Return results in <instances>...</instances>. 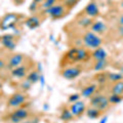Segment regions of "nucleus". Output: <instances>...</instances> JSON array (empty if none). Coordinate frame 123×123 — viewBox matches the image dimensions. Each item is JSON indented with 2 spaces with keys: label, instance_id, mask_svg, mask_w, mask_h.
I'll return each mask as SVG.
<instances>
[{
  "label": "nucleus",
  "instance_id": "9b49d317",
  "mask_svg": "<svg viewBox=\"0 0 123 123\" xmlns=\"http://www.w3.org/2000/svg\"><path fill=\"white\" fill-rule=\"evenodd\" d=\"M25 62V56L22 53H14L8 60V67L10 69H14L18 66H22Z\"/></svg>",
  "mask_w": 123,
  "mask_h": 123
},
{
  "label": "nucleus",
  "instance_id": "a211bd4d",
  "mask_svg": "<svg viewBox=\"0 0 123 123\" xmlns=\"http://www.w3.org/2000/svg\"><path fill=\"white\" fill-rule=\"evenodd\" d=\"M107 78L110 82L115 83V82L123 80V74L121 72H111V73H108L107 74Z\"/></svg>",
  "mask_w": 123,
  "mask_h": 123
},
{
  "label": "nucleus",
  "instance_id": "f8f14e48",
  "mask_svg": "<svg viewBox=\"0 0 123 123\" xmlns=\"http://www.w3.org/2000/svg\"><path fill=\"white\" fill-rule=\"evenodd\" d=\"M11 76L14 77V78H18V79H24L28 75V67L27 66H18L14 69H11Z\"/></svg>",
  "mask_w": 123,
  "mask_h": 123
},
{
  "label": "nucleus",
  "instance_id": "4468645a",
  "mask_svg": "<svg viewBox=\"0 0 123 123\" xmlns=\"http://www.w3.org/2000/svg\"><path fill=\"white\" fill-rule=\"evenodd\" d=\"M97 89H98V85H97V84H88V85H86L81 90V93H80V95H81L82 98H90L92 95L95 93Z\"/></svg>",
  "mask_w": 123,
  "mask_h": 123
},
{
  "label": "nucleus",
  "instance_id": "aec40b11",
  "mask_svg": "<svg viewBox=\"0 0 123 123\" xmlns=\"http://www.w3.org/2000/svg\"><path fill=\"white\" fill-rule=\"evenodd\" d=\"M77 23H78V25H79L80 27H82V28H90V26L92 25L93 21H92L91 18L85 15V17L80 18L79 20L77 21Z\"/></svg>",
  "mask_w": 123,
  "mask_h": 123
},
{
  "label": "nucleus",
  "instance_id": "423d86ee",
  "mask_svg": "<svg viewBox=\"0 0 123 123\" xmlns=\"http://www.w3.org/2000/svg\"><path fill=\"white\" fill-rule=\"evenodd\" d=\"M26 102H27V97L24 93H22V92H15V93H13L8 98L7 106L9 108L18 109V108H21V106L24 105Z\"/></svg>",
  "mask_w": 123,
  "mask_h": 123
},
{
  "label": "nucleus",
  "instance_id": "c9c22d12",
  "mask_svg": "<svg viewBox=\"0 0 123 123\" xmlns=\"http://www.w3.org/2000/svg\"><path fill=\"white\" fill-rule=\"evenodd\" d=\"M119 26H123V14L119 18Z\"/></svg>",
  "mask_w": 123,
  "mask_h": 123
},
{
  "label": "nucleus",
  "instance_id": "2f4dec72",
  "mask_svg": "<svg viewBox=\"0 0 123 123\" xmlns=\"http://www.w3.org/2000/svg\"><path fill=\"white\" fill-rule=\"evenodd\" d=\"M38 122H39L38 118H34V119H32V120H25L22 123H38Z\"/></svg>",
  "mask_w": 123,
  "mask_h": 123
},
{
  "label": "nucleus",
  "instance_id": "4c0bfd02",
  "mask_svg": "<svg viewBox=\"0 0 123 123\" xmlns=\"http://www.w3.org/2000/svg\"><path fill=\"white\" fill-rule=\"evenodd\" d=\"M34 1H35V2H37L38 3V4H42V3H43V1H44V0H34Z\"/></svg>",
  "mask_w": 123,
  "mask_h": 123
},
{
  "label": "nucleus",
  "instance_id": "ddd939ff",
  "mask_svg": "<svg viewBox=\"0 0 123 123\" xmlns=\"http://www.w3.org/2000/svg\"><path fill=\"white\" fill-rule=\"evenodd\" d=\"M107 30H108V26L103 21H94L92 23V25L90 26V31L98 34V35L104 34Z\"/></svg>",
  "mask_w": 123,
  "mask_h": 123
},
{
  "label": "nucleus",
  "instance_id": "9d476101",
  "mask_svg": "<svg viewBox=\"0 0 123 123\" xmlns=\"http://www.w3.org/2000/svg\"><path fill=\"white\" fill-rule=\"evenodd\" d=\"M1 44L3 45V47H5L8 50H14L17 47V43L14 41V36L12 34H5L1 37Z\"/></svg>",
  "mask_w": 123,
  "mask_h": 123
},
{
  "label": "nucleus",
  "instance_id": "393cba45",
  "mask_svg": "<svg viewBox=\"0 0 123 123\" xmlns=\"http://www.w3.org/2000/svg\"><path fill=\"white\" fill-rule=\"evenodd\" d=\"M109 103L110 105H118V104H120L123 99V95H119V94H114V93H111L109 97Z\"/></svg>",
  "mask_w": 123,
  "mask_h": 123
},
{
  "label": "nucleus",
  "instance_id": "a878e982",
  "mask_svg": "<svg viewBox=\"0 0 123 123\" xmlns=\"http://www.w3.org/2000/svg\"><path fill=\"white\" fill-rule=\"evenodd\" d=\"M56 3H57V0H44L43 3L40 5V7L43 10H45V9L49 8V7L53 6L55 4H56Z\"/></svg>",
  "mask_w": 123,
  "mask_h": 123
},
{
  "label": "nucleus",
  "instance_id": "e433bc0d",
  "mask_svg": "<svg viewBox=\"0 0 123 123\" xmlns=\"http://www.w3.org/2000/svg\"><path fill=\"white\" fill-rule=\"evenodd\" d=\"M37 67H38V70H37V71H38V72H41V71H42V65H41L40 63H38V64H37Z\"/></svg>",
  "mask_w": 123,
  "mask_h": 123
},
{
  "label": "nucleus",
  "instance_id": "0eeeda50",
  "mask_svg": "<svg viewBox=\"0 0 123 123\" xmlns=\"http://www.w3.org/2000/svg\"><path fill=\"white\" fill-rule=\"evenodd\" d=\"M81 72H82L81 68L76 67V66H71V67L64 68L61 72V75L66 80H74L77 77L80 76Z\"/></svg>",
  "mask_w": 123,
  "mask_h": 123
},
{
  "label": "nucleus",
  "instance_id": "f3484780",
  "mask_svg": "<svg viewBox=\"0 0 123 123\" xmlns=\"http://www.w3.org/2000/svg\"><path fill=\"white\" fill-rule=\"evenodd\" d=\"M90 57V53L86 48H77L76 52V62H85Z\"/></svg>",
  "mask_w": 123,
  "mask_h": 123
},
{
  "label": "nucleus",
  "instance_id": "2eb2a0df",
  "mask_svg": "<svg viewBox=\"0 0 123 123\" xmlns=\"http://www.w3.org/2000/svg\"><path fill=\"white\" fill-rule=\"evenodd\" d=\"M91 57L94 61H102V60H107L108 59V52L106 49L103 47H98L97 49H93L90 53Z\"/></svg>",
  "mask_w": 123,
  "mask_h": 123
},
{
  "label": "nucleus",
  "instance_id": "ea45409f",
  "mask_svg": "<svg viewBox=\"0 0 123 123\" xmlns=\"http://www.w3.org/2000/svg\"><path fill=\"white\" fill-rule=\"evenodd\" d=\"M1 88H2V84L0 83V90H1Z\"/></svg>",
  "mask_w": 123,
  "mask_h": 123
},
{
  "label": "nucleus",
  "instance_id": "7ed1b4c3",
  "mask_svg": "<svg viewBox=\"0 0 123 123\" xmlns=\"http://www.w3.org/2000/svg\"><path fill=\"white\" fill-rule=\"evenodd\" d=\"M90 107L97 108L99 111H105L107 110L110 106L109 103V98L106 95H104L102 93H98V94H93L90 98Z\"/></svg>",
  "mask_w": 123,
  "mask_h": 123
},
{
  "label": "nucleus",
  "instance_id": "20e7f679",
  "mask_svg": "<svg viewBox=\"0 0 123 123\" xmlns=\"http://www.w3.org/2000/svg\"><path fill=\"white\" fill-rule=\"evenodd\" d=\"M29 110L26 108H18L9 115L8 120L11 123H22L29 118Z\"/></svg>",
  "mask_w": 123,
  "mask_h": 123
},
{
  "label": "nucleus",
  "instance_id": "b1692460",
  "mask_svg": "<svg viewBox=\"0 0 123 123\" xmlns=\"http://www.w3.org/2000/svg\"><path fill=\"white\" fill-rule=\"evenodd\" d=\"M73 118H74V116H73V114L71 113L70 109H64L60 115V119L63 121H70Z\"/></svg>",
  "mask_w": 123,
  "mask_h": 123
},
{
  "label": "nucleus",
  "instance_id": "5701e85b",
  "mask_svg": "<svg viewBox=\"0 0 123 123\" xmlns=\"http://www.w3.org/2000/svg\"><path fill=\"white\" fill-rule=\"evenodd\" d=\"M108 67V60L95 61L93 65V70L97 72H103Z\"/></svg>",
  "mask_w": 123,
  "mask_h": 123
},
{
  "label": "nucleus",
  "instance_id": "1a4fd4ad",
  "mask_svg": "<svg viewBox=\"0 0 123 123\" xmlns=\"http://www.w3.org/2000/svg\"><path fill=\"white\" fill-rule=\"evenodd\" d=\"M84 13L91 18H97L99 14V7L98 5V3L94 1H89L86 4V6L84 7Z\"/></svg>",
  "mask_w": 123,
  "mask_h": 123
},
{
  "label": "nucleus",
  "instance_id": "bb28decb",
  "mask_svg": "<svg viewBox=\"0 0 123 123\" xmlns=\"http://www.w3.org/2000/svg\"><path fill=\"white\" fill-rule=\"evenodd\" d=\"M78 2H79V0H63V4L66 6L68 9L73 8Z\"/></svg>",
  "mask_w": 123,
  "mask_h": 123
},
{
  "label": "nucleus",
  "instance_id": "cd10ccee",
  "mask_svg": "<svg viewBox=\"0 0 123 123\" xmlns=\"http://www.w3.org/2000/svg\"><path fill=\"white\" fill-rule=\"evenodd\" d=\"M80 97H81V95H80L79 93H72V94L69 95L68 102L71 103V104H73V103H75V102H77V101H79Z\"/></svg>",
  "mask_w": 123,
  "mask_h": 123
},
{
  "label": "nucleus",
  "instance_id": "f704fd0d",
  "mask_svg": "<svg viewBox=\"0 0 123 123\" xmlns=\"http://www.w3.org/2000/svg\"><path fill=\"white\" fill-rule=\"evenodd\" d=\"M4 66H5V62L3 61L2 59H0V71H1L2 69L4 68Z\"/></svg>",
  "mask_w": 123,
  "mask_h": 123
},
{
  "label": "nucleus",
  "instance_id": "f03ea898",
  "mask_svg": "<svg viewBox=\"0 0 123 123\" xmlns=\"http://www.w3.org/2000/svg\"><path fill=\"white\" fill-rule=\"evenodd\" d=\"M67 12H68V8L63 3H56L53 6L44 10V13L47 14L52 20H57V18H63L65 14H67Z\"/></svg>",
  "mask_w": 123,
  "mask_h": 123
},
{
  "label": "nucleus",
  "instance_id": "412c9836",
  "mask_svg": "<svg viewBox=\"0 0 123 123\" xmlns=\"http://www.w3.org/2000/svg\"><path fill=\"white\" fill-rule=\"evenodd\" d=\"M86 116L90 119H98V117H101V112L97 108H93V107H90L89 109H87L86 111Z\"/></svg>",
  "mask_w": 123,
  "mask_h": 123
},
{
  "label": "nucleus",
  "instance_id": "6ab92c4d",
  "mask_svg": "<svg viewBox=\"0 0 123 123\" xmlns=\"http://www.w3.org/2000/svg\"><path fill=\"white\" fill-rule=\"evenodd\" d=\"M111 93L123 95V80L113 83L112 88H111Z\"/></svg>",
  "mask_w": 123,
  "mask_h": 123
},
{
  "label": "nucleus",
  "instance_id": "58836bf2",
  "mask_svg": "<svg viewBox=\"0 0 123 123\" xmlns=\"http://www.w3.org/2000/svg\"><path fill=\"white\" fill-rule=\"evenodd\" d=\"M120 6H121V8L123 9V0H122V2H121V5H120Z\"/></svg>",
  "mask_w": 123,
  "mask_h": 123
},
{
  "label": "nucleus",
  "instance_id": "a19ab883",
  "mask_svg": "<svg viewBox=\"0 0 123 123\" xmlns=\"http://www.w3.org/2000/svg\"><path fill=\"white\" fill-rule=\"evenodd\" d=\"M0 98H1V93H0Z\"/></svg>",
  "mask_w": 123,
  "mask_h": 123
},
{
  "label": "nucleus",
  "instance_id": "39448f33",
  "mask_svg": "<svg viewBox=\"0 0 123 123\" xmlns=\"http://www.w3.org/2000/svg\"><path fill=\"white\" fill-rule=\"evenodd\" d=\"M18 15L13 12L6 13L0 23V28L2 30H8V29H14L15 24L18 23Z\"/></svg>",
  "mask_w": 123,
  "mask_h": 123
},
{
  "label": "nucleus",
  "instance_id": "c756f323",
  "mask_svg": "<svg viewBox=\"0 0 123 123\" xmlns=\"http://www.w3.org/2000/svg\"><path fill=\"white\" fill-rule=\"evenodd\" d=\"M31 85H32V84H31L28 80L26 79L25 82L22 84V87H23V89H24V90H28V89H30V88H31Z\"/></svg>",
  "mask_w": 123,
  "mask_h": 123
},
{
  "label": "nucleus",
  "instance_id": "4be33fe9",
  "mask_svg": "<svg viewBox=\"0 0 123 123\" xmlns=\"http://www.w3.org/2000/svg\"><path fill=\"white\" fill-rule=\"evenodd\" d=\"M26 79L31 83V84H35L39 81L40 79V74L38 71H31L28 75H27Z\"/></svg>",
  "mask_w": 123,
  "mask_h": 123
},
{
  "label": "nucleus",
  "instance_id": "6e6552de",
  "mask_svg": "<svg viewBox=\"0 0 123 123\" xmlns=\"http://www.w3.org/2000/svg\"><path fill=\"white\" fill-rule=\"evenodd\" d=\"M70 111H71V113L73 114V116H74V117H80L86 111L85 103H84V101L79 99V101L71 104Z\"/></svg>",
  "mask_w": 123,
  "mask_h": 123
},
{
  "label": "nucleus",
  "instance_id": "7c9ffc66",
  "mask_svg": "<svg viewBox=\"0 0 123 123\" xmlns=\"http://www.w3.org/2000/svg\"><path fill=\"white\" fill-rule=\"evenodd\" d=\"M39 82H40V84H41V87H44V85H45V77H44L43 75H40Z\"/></svg>",
  "mask_w": 123,
  "mask_h": 123
},
{
  "label": "nucleus",
  "instance_id": "f257e3e1",
  "mask_svg": "<svg viewBox=\"0 0 123 123\" xmlns=\"http://www.w3.org/2000/svg\"><path fill=\"white\" fill-rule=\"evenodd\" d=\"M82 41H83V44L86 48L92 49V50L101 47V45L103 44L102 37L99 35H98V34L93 33L92 31H87V32H85L83 34Z\"/></svg>",
  "mask_w": 123,
  "mask_h": 123
},
{
  "label": "nucleus",
  "instance_id": "c85d7f7f",
  "mask_svg": "<svg viewBox=\"0 0 123 123\" xmlns=\"http://www.w3.org/2000/svg\"><path fill=\"white\" fill-rule=\"evenodd\" d=\"M39 6H40V4H38L37 2H35L33 0L32 2H31V4H30V6H29V10L31 11V12H35V11L39 8Z\"/></svg>",
  "mask_w": 123,
  "mask_h": 123
},
{
  "label": "nucleus",
  "instance_id": "72a5a7b5",
  "mask_svg": "<svg viewBox=\"0 0 123 123\" xmlns=\"http://www.w3.org/2000/svg\"><path fill=\"white\" fill-rule=\"evenodd\" d=\"M108 122V116H104L102 117V119H99L98 123H107Z\"/></svg>",
  "mask_w": 123,
  "mask_h": 123
},
{
  "label": "nucleus",
  "instance_id": "dca6fc26",
  "mask_svg": "<svg viewBox=\"0 0 123 123\" xmlns=\"http://www.w3.org/2000/svg\"><path fill=\"white\" fill-rule=\"evenodd\" d=\"M25 26L28 27L29 29L34 30L40 26V18L36 15H31L25 21Z\"/></svg>",
  "mask_w": 123,
  "mask_h": 123
},
{
  "label": "nucleus",
  "instance_id": "473e14b6",
  "mask_svg": "<svg viewBox=\"0 0 123 123\" xmlns=\"http://www.w3.org/2000/svg\"><path fill=\"white\" fill-rule=\"evenodd\" d=\"M118 34H119V36H120V37H123V26H119Z\"/></svg>",
  "mask_w": 123,
  "mask_h": 123
}]
</instances>
